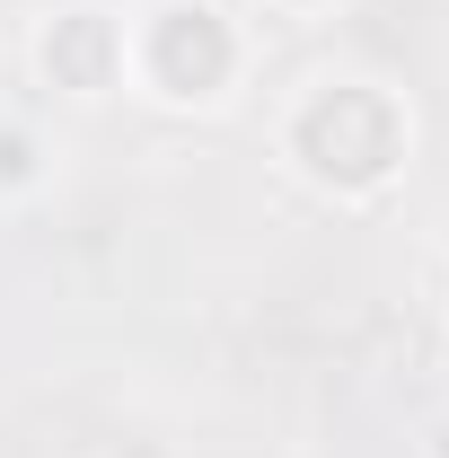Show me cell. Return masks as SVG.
<instances>
[{"mask_svg": "<svg viewBox=\"0 0 449 458\" xmlns=\"http://www.w3.org/2000/svg\"><path fill=\"white\" fill-rule=\"evenodd\" d=\"M343 141V159L326 168V185H343V194H370V185H388L396 159H405V114L370 89V80H326L309 106H300V123H291V150L318 168L326 150Z\"/></svg>", "mask_w": 449, "mask_h": 458, "instance_id": "6da1fadb", "label": "cell"}, {"mask_svg": "<svg viewBox=\"0 0 449 458\" xmlns=\"http://www.w3.org/2000/svg\"><path fill=\"white\" fill-rule=\"evenodd\" d=\"M45 71H54L71 98H97L123 80V27H114L106 9H62L54 27H45Z\"/></svg>", "mask_w": 449, "mask_h": 458, "instance_id": "7a4b0ae2", "label": "cell"}, {"mask_svg": "<svg viewBox=\"0 0 449 458\" xmlns=\"http://www.w3.org/2000/svg\"><path fill=\"white\" fill-rule=\"evenodd\" d=\"M36 185V141L18 123H0V194H27Z\"/></svg>", "mask_w": 449, "mask_h": 458, "instance_id": "3957f363", "label": "cell"}, {"mask_svg": "<svg viewBox=\"0 0 449 458\" xmlns=\"http://www.w3.org/2000/svg\"><path fill=\"white\" fill-rule=\"evenodd\" d=\"M432 458H449V414H441V423H432Z\"/></svg>", "mask_w": 449, "mask_h": 458, "instance_id": "277c9868", "label": "cell"}, {"mask_svg": "<svg viewBox=\"0 0 449 458\" xmlns=\"http://www.w3.org/2000/svg\"><path fill=\"white\" fill-rule=\"evenodd\" d=\"M282 9H318V0H282Z\"/></svg>", "mask_w": 449, "mask_h": 458, "instance_id": "5b68a950", "label": "cell"}]
</instances>
